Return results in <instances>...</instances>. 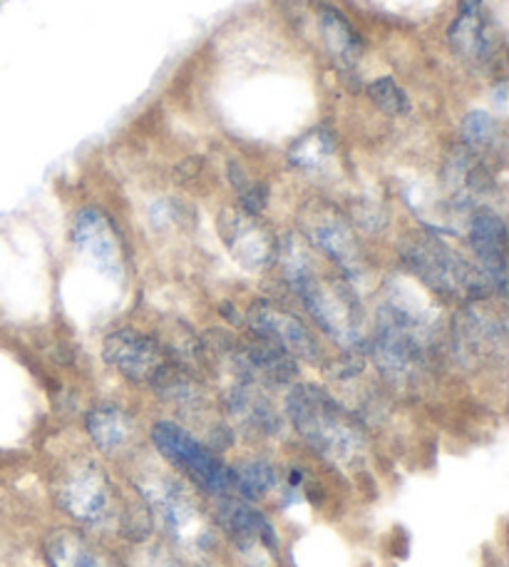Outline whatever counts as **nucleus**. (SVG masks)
Listing matches in <instances>:
<instances>
[{
  "mask_svg": "<svg viewBox=\"0 0 509 567\" xmlns=\"http://www.w3.org/2000/svg\"><path fill=\"white\" fill-rule=\"evenodd\" d=\"M287 416L303 443L335 468L355 471L368 458V443L351 409L313 383H293L287 396Z\"/></svg>",
  "mask_w": 509,
  "mask_h": 567,
  "instance_id": "nucleus-1",
  "label": "nucleus"
},
{
  "mask_svg": "<svg viewBox=\"0 0 509 567\" xmlns=\"http://www.w3.org/2000/svg\"><path fill=\"white\" fill-rule=\"evenodd\" d=\"M277 259L311 319L345 351L359 349L363 341V307L351 281L315 275L305 247L293 237L287 239V245H279Z\"/></svg>",
  "mask_w": 509,
  "mask_h": 567,
  "instance_id": "nucleus-2",
  "label": "nucleus"
},
{
  "mask_svg": "<svg viewBox=\"0 0 509 567\" xmlns=\"http://www.w3.org/2000/svg\"><path fill=\"white\" fill-rule=\"evenodd\" d=\"M401 255L411 275L440 297H465L477 301L485 299L492 289L482 271L467 265L430 235H411L403 241Z\"/></svg>",
  "mask_w": 509,
  "mask_h": 567,
  "instance_id": "nucleus-3",
  "label": "nucleus"
},
{
  "mask_svg": "<svg viewBox=\"0 0 509 567\" xmlns=\"http://www.w3.org/2000/svg\"><path fill=\"white\" fill-rule=\"evenodd\" d=\"M137 493L145 498L152 518L162 523L179 548L189 553H207L214 548V528L207 513L185 485L167 475H155L139 483Z\"/></svg>",
  "mask_w": 509,
  "mask_h": 567,
  "instance_id": "nucleus-4",
  "label": "nucleus"
},
{
  "mask_svg": "<svg viewBox=\"0 0 509 567\" xmlns=\"http://www.w3.org/2000/svg\"><path fill=\"white\" fill-rule=\"evenodd\" d=\"M157 453L172 468L185 475L189 483H195L199 491L209 493L211 498L221 495H237L231 465L224 463L217 453H211L209 445H204L197 435L181 429L172 421H159L152 429Z\"/></svg>",
  "mask_w": 509,
  "mask_h": 567,
  "instance_id": "nucleus-5",
  "label": "nucleus"
},
{
  "mask_svg": "<svg viewBox=\"0 0 509 567\" xmlns=\"http://www.w3.org/2000/svg\"><path fill=\"white\" fill-rule=\"evenodd\" d=\"M55 498L70 518L90 528L120 520L125 505V501L117 498L110 475L90 458H75L58 473Z\"/></svg>",
  "mask_w": 509,
  "mask_h": 567,
  "instance_id": "nucleus-6",
  "label": "nucleus"
},
{
  "mask_svg": "<svg viewBox=\"0 0 509 567\" xmlns=\"http://www.w3.org/2000/svg\"><path fill=\"white\" fill-rule=\"evenodd\" d=\"M214 508L219 528L247 567H279V535L271 520L241 495H221Z\"/></svg>",
  "mask_w": 509,
  "mask_h": 567,
  "instance_id": "nucleus-7",
  "label": "nucleus"
},
{
  "mask_svg": "<svg viewBox=\"0 0 509 567\" xmlns=\"http://www.w3.org/2000/svg\"><path fill=\"white\" fill-rule=\"evenodd\" d=\"M102 359L137 386H155L167 371L172 357L162 343L137 329H117L102 343Z\"/></svg>",
  "mask_w": 509,
  "mask_h": 567,
  "instance_id": "nucleus-8",
  "label": "nucleus"
},
{
  "mask_svg": "<svg viewBox=\"0 0 509 567\" xmlns=\"http://www.w3.org/2000/svg\"><path fill=\"white\" fill-rule=\"evenodd\" d=\"M249 327L253 337L267 339L273 347L287 351L291 359H301L309 363H323V349L319 339L313 337L311 329L279 303L261 299L251 303L249 309Z\"/></svg>",
  "mask_w": 509,
  "mask_h": 567,
  "instance_id": "nucleus-9",
  "label": "nucleus"
},
{
  "mask_svg": "<svg viewBox=\"0 0 509 567\" xmlns=\"http://www.w3.org/2000/svg\"><path fill=\"white\" fill-rule=\"evenodd\" d=\"M219 235L241 267L261 271L277 261V239L257 215H249L243 209H224L219 217Z\"/></svg>",
  "mask_w": 509,
  "mask_h": 567,
  "instance_id": "nucleus-10",
  "label": "nucleus"
},
{
  "mask_svg": "<svg viewBox=\"0 0 509 567\" xmlns=\"http://www.w3.org/2000/svg\"><path fill=\"white\" fill-rule=\"evenodd\" d=\"M303 221L311 245L319 247L349 277V281L363 275L365 265L361 245L353 237L351 225L343 219L341 212H335L333 207H313L309 217H303Z\"/></svg>",
  "mask_w": 509,
  "mask_h": 567,
  "instance_id": "nucleus-11",
  "label": "nucleus"
},
{
  "mask_svg": "<svg viewBox=\"0 0 509 567\" xmlns=\"http://www.w3.org/2000/svg\"><path fill=\"white\" fill-rule=\"evenodd\" d=\"M73 245L107 277H122L125 271V245L105 212L93 207L80 212L73 225Z\"/></svg>",
  "mask_w": 509,
  "mask_h": 567,
  "instance_id": "nucleus-12",
  "label": "nucleus"
},
{
  "mask_svg": "<svg viewBox=\"0 0 509 567\" xmlns=\"http://www.w3.org/2000/svg\"><path fill=\"white\" fill-rule=\"evenodd\" d=\"M470 245L480 261L485 279L505 297L507 289V229L492 209H477L470 221Z\"/></svg>",
  "mask_w": 509,
  "mask_h": 567,
  "instance_id": "nucleus-13",
  "label": "nucleus"
},
{
  "mask_svg": "<svg viewBox=\"0 0 509 567\" xmlns=\"http://www.w3.org/2000/svg\"><path fill=\"white\" fill-rule=\"evenodd\" d=\"M447 40L457 55L472 63H490L497 55V35L487 18L482 0H460V10L453 25L447 28Z\"/></svg>",
  "mask_w": 509,
  "mask_h": 567,
  "instance_id": "nucleus-14",
  "label": "nucleus"
},
{
  "mask_svg": "<svg viewBox=\"0 0 509 567\" xmlns=\"http://www.w3.org/2000/svg\"><path fill=\"white\" fill-rule=\"evenodd\" d=\"M227 409L241 429L251 431L253 435H271L281 429L277 409L263 393V386L253 381L237 379V383L227 391Z\"/></svg>",
  "mask_w": 509,
  "mask_h": 567,
  "instance_id": "nucleus-15",
  "label": "nucleus"
},
{
  "mask_svg": "<svg viewBox=\"0 0 509 567\" xmlns=\"http://www.w3.org/2000/svg\"><path fill=\"white\" fill-rule=\"evenodd\" d=\"M85 429L90 441L95 443V449L107 455L127 453L137 441L135 419H132L125 409L112 406V403L95 406L90 411L85 419Z\"/></svg>",
  "mask_w": 509,
  "mask_h": 567,
  "instance_id": "nucleus-16",
  "label": "nucleus"
},
{
  "mask_svg": "<svg viewBox=\"0 0 509 567\" xmlns=\"http://www.w3.org/2000/svg\"><path fill=\"white\" fill-rule=\"evenodd\" d=\"M457 349L465 357H487L495 349H502L505 343V323L500 319H492L490 313L480 311V307H467L460 313L455 327Z\"/></svg>",
  "mask_w": 509,
  "mask_h": 567,
  "instance_id": "nucleus-17",
  "label": "nucleus"
},
{
  "mask_svg": "<svg viewBox=\"0 0 509 567\" xmlns=\"http://www.w3.org/2000/svg\"><path fill=\"white\" fill-rule=\"evenodd\" d=\"M319 25L325 50H329V55L335 63L345 68H353L359 63L363 55V38L339 8L323 3L319 8Z\"/></svg>",
  "mask_w": 509,
  "mask_h": 567,
  "instance_id": "nucleus-18",
  "label": "nucleus"
},
{
  "mask_svg": "<svg viewBox=\"0 0 509 567\" xmlns=\"http://www.w3.org/2000/svg\"><path fill=\"white\" fill-rule=\"evenodd\" d=\"M50 567H107L95 545L77 528H58L45 538Z\"/></svg>",
  "mask_w": 509,
  "mask_h": 567,
  "instance_id": "nucleus-19",
  "label": "nucleus"
},
{
  "mask_svg": "<svg viewBox=\"0 0 509 567\" xmlns=\"http://www.w3.org/2000/svg\"><path fill=\"white\" fill-rule=\"evenodd\" d=\"M233 483H237V495L243 501H261L277 488V468L263 458H249L241 461L231 468Z\"/></svg>",
  "mask_w": 509,
  "mask_h": 567,
  "instance_id": "nucleus-20",
  "label": "nucleus"
},
{
  "mask_svg": "<svg viewBox=\"0 0 509 567\" xmlns=\"http://www.w3.org/2000/svg\"><path fill=\"white\" fill-rule=\"evenodd\" d=\"M333 140L323 130H313V133L303 135L297 145L289 150V162L301 169H315L331 157Z\"/></svg>",
  "mask_w": 509,
  "mask_h": 567,
  "instance_id": "nucleus-21",
  "label": "nucleus"
},
{
  "mask_svg": "<svg viewBox=\"0 0 509 567\" xmlns=\"http://www.w3.org/2000/svg\"><path fill=\"white\" fill-rule=\"evenodd\" d=\"M229 182L237 189L239 202H241V209L249 212V215H261L263 209H267V202H269V189L261 185V182L251 179L247 175V169H243L239 162H231L229 165Z\"/></svg>",
  "mask_w": 509,
  "mask_h": 567,
  "instance_id": "nucleus-22",
  "label": "nucleus"
},
{
  "mask_svg": "<svg viewBox=\"0 0 509 567\" xmlns=\"http://www.w3.org/2000/svg\"><path fill=\"white\" fill-rule=\"evenodd\" d=\"M368 95L375 105H378L383 113L395 115V117H403L411 113V97H407L405 90L395 83V78L391 75H383L378 80H373L368 85Z\"/></svg>",
  "mask_w": 509,
  "mask_h": 567,
  "instance_id": "nucleus-23",
  "label": "nucleus"
},
{
  "mask_svg": "<svg viewBox=\"0 0 509 567\" xmlns=\"http://www.w3.org/2000/svg\"><path fill=\"white\" fill-rule=\"evenodd\" d=\"M463 137L470 147H490L500 137V125L485 110H472L463 120Z\"/></svg>",
  "mask_w": 509,
  "mask_h": 567,
  "instance_id": "nucleus-24",
  "label": "nucleus"
},
{
  "mask_svg": "<svg viewBox=\"0 0 509 567\" xmlns=\"http://www.w3.org/2000/svg\"><path fill=\"white\" fill-rule=\"evenodd\" d=\"M139 567H177V565L169 558V555H165L162 550H149L142 555Z\"/></svg>",
  "mask_w": 509,
  "mask_h": 567,
  "instance_id": "nucleus-25",
  "label": "nucleus"
}]
</instances>
